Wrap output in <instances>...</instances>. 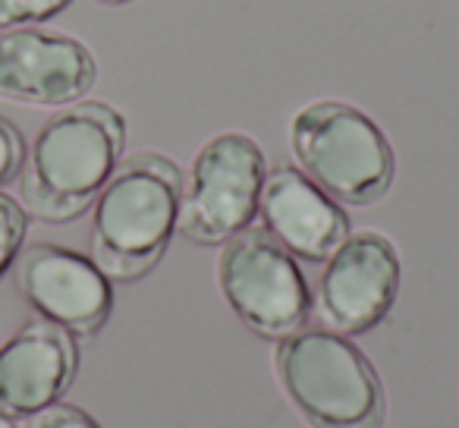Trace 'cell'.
Segmentation results:
<instances>
[{
    "mask_svg": "<svg viewBox=\"0 0 459 428\" xmlns=\"http://www.w3.org/2000/svg\"><path fill=\"white\" fill-rule=\"evenodd\" d=\"M183 170L158 152L120 161L91 205V262L133 284L164 258L179 221Z\"/></svg>",
    "mask_w": 459,
    "mask_h": 428,
    "instance_id": "cell-2",
    "label": "cell"
},
{
    "mask_svg": "<svg viewBox=\"0 0 459 428\" xmlns=\"http://www.w3.org/2000/svg\"><path fill=\"white\" fill-rule=\"evenodd\" d=\"M26 428H101L85 409L73 406V403H54V406L41 409L39 415L26 422Z\"/></svg>",
    "mask_w": 459,
    "mask_h": 428,
    "instance_id": "cell-15",
    "label": "cell"
},
{
    "mask_svg": "<svg viewBox=\"0 0 459 428\" xmlns=\"http://www.w3.org/2000/svg\"><path fill=\"white\" fill-rule=\"evenodd\" d=\"M400 293V252L377 231H350L325 262L312 312L337 334H368L394 312Z\"/></svg>",
    "mask_w": 459,
    "mask_h": 428,
    "instance_id": "cell-7",
    "label": "cell"
},
{
    "mask_svg": "<svg viewBox=\"0 0 459 428\" xmlns=\"http://www.w3.org/2000/svg\"><path fill=\"white\" fill-rule=\"evenodd\" d=\"M126 148V120L104 101H76L39 129L22 161L26 214L45 224L82 218L114 177Z\"/></svg>",
    "mask_w": 459,
    "mask_h": 428,
    "instance_id": "cell-1",
    "label": "cell"
},
{
    "mask_svg": "<svg viewBox=\"0 0 459 428\" xmlns=\"http://www.w3.org/2000/svg\"><path fill=\"white\" fill-rule=\"evenodd\" d=\"M258 218L271 240H277L293 258L312 265H325L350 237L343 205L290 164L268 170L258 196Z\"/></svg>",
    "mask_w": 459,
    "mask_h": 428,
    "instance_id": "cell-11",
    "label": "cell"
},
{
    "mask_svg": "<svg viewBox=\"0 0 459 428\" xmlns=\"http://www.w3.org/2000/svg\"><path fill=\"white\" fill-rule=\"evenodd\" d=\"M16 290L39 319L64 328L70 337H91L114 312L110 277L76 249L35 243L16 258Z\"/></svg>",
    "mask_w": 459,
    "mask_h": 428,
    "instance_id": "cell-8",
    "label": "cell"
},
{
    "mask_svg": "<svg viewBox=\"0 0 459 428\" xmlns=\"http://www.w3.org/2000/svg\"><path fill=\"white\" fill-rule=\"evenodd\" d=\"M0 428H16L13 422H7V419H0Z\"/></svg>",
    "mask_w": 459,
    "mask_h": 428,
    "instance_id": "cell-17",
    "label": "cell"
},
{
    "mask_svg": "<svg viewBox=\"0 0 459 428\" xmlns=\"http://www.w3.org/2000/svg\"><path fill=\"white\" fill-rule=\"evenodd\" d=\"M98 79V64L79 39L39 26L0 29V98L32 108H70Z\"/></svg>",
    "mask_w": 459,
    "mask_h": 428,
    "instance_id": "cell-9",
    "label": "cell"
},
{
    "mask_svg": "<svg viewBox=\"0 0 459 428\" xmlns=\"http://www.w3.org/2000/svg\"><path fill=\"white\" fill-rule=\"evenodd\" d=\"M29 231V214L16 198L0 192V277L16 265L22 252V240Z\"/></svg>",
    "mask_w": 459,
    "mask_h": 428,
    "instance_id": "cell-12",
    "label": "cell"
},
{
    "mask_svg": "<svg viewBox=\"0 0 459 428\" xmlns=\"http://www.w3.org/2000/svg\"><path fill=\"white\" fill-rule=\"evenodd\" d=\"M217 287L230 312L258 337L283 340L312 315V290L299 262L262 227H246L221 246Z\"/></svg>",
    "mask_w": 459,
    "mask_h": 428,
    "instance_id": "cell-6",
    "label": "cell"
},
{
    "mask_svg": "<svg viewBox=\"0 0 459 428\" xmlns=\"http://www.w3.org/2000/svg\"><path fill=\"white\" fill-rule=\"evenodd\" d=\"M98 4H104V7H126L133 0H98Z\"/></svg>",
    "mask_w": 459,
    "mask_h": 428,
    "instance_id": "cell-16",
    "label": "cell"
},
{
    "mask_svg": "<svg viewBox=\"0 0 459 428\" xmlns=\"http://www.w3.org/2000/svg\"><path fill=\"white\" fill-rule=\"evenodd\" d=\"M264 177L268 161L252 135H211L183 179L177 231L195 246H223L258 218Z\"/></svg>",
    "mask_w": 459,
    "mask_h": 428,
    "instance_id": "cell-5",
    "label": "cell"
},
{
    "mask_svg": "<svg viewBox=\"0 0 459 428\" xmlns=\"http://www.w3.org/2000/svg\"><path fill=\"white\" fill-rule=\"evenodd\" d=\"M76 340L45 319L26 321L0 344V419L29 422L60 403L76 378Z\"/></svg>",
    "mask_w": 459,
    "mask_h": 428,
    "instance_id": "cell-10",
    "label": "cell"
},
{
    "mask_svg": "<svg viewBox=\"0 0 459 428\" xmlns=\"http://www.w3.org/2000/svg\"><path fill=\"white\" fill-rule=\"evenodd\" d=\"M296 167L333 202L368 208L394 186L396 158L384 129L346 101L302 104L290 120Z\"/></svg>",
    "mask_w": 459,
    "mask_h": 428,
    "instance_id": "cell-4",
    "label": "cell"
},
{
    "mask_svg": "<svg viewBox=\"0 0 459 428\" xmlns=\"http://www.w3.org/2000/svg\"><path fill=\"white\" fill-rule=\"evenodd\" d=\"M73 0H0V29L39 26L60 16Z\"/></svg>",
    "mask_w": 459,
    "mask_h": 428,
    "instance_id": "cell-13",
    "label": "cell"
},
{
    "mask_svg": "<svg viewBox=\"0 0 459 428\" xmlns=\"http://www.w3.org/2000/svg\"><path fill=\"white\" fill-rule=\"evenodd\" d=\"M22 161H26V142H22V133L7 120V117H0V186L10 183V179L22 170Z\"/></svg>",
    "mask_w": 459,
    "mask_h": 428,
    "instance_id": "cell-14",
    "label": "cell"
},
{
    "mask_svg": "<svg viewBox=\"0 0 459 428\" xmlns=\"http://www.w3.org/2000/svg\"><path fill=\"white\" fill-rule=\"evenodd\" d=\"M274 375L290 406L312 428H381L384 388L346 334L299 328L274 346Z\"/></svg>",
    "mask_w": 459,
    "mask_h": 428,
    "instance_id": "cell-3",
    "label": "cell"
}]
</instances>
